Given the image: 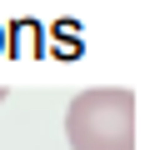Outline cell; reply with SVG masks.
<instances>
[{
	"label": "cell",
	"mask_w": 150,
	"mask_h": 150,
	"mask_svg": "<svg viewBox=\"0 0 150 150\" xmlns=\"http://www.w3.org/2000/svg\"><path fill=\"white\" fill-rule=\"evenodd\" d=\"M70 150H135V95L125 85H90L65 105Z\"/></svg>",
	"instance_id": "1"
},
{
	"label": "cell",
	"mask_w": 150,
	"mask_h": 150,
	"mask_svg": "<svg viewBox=\"0 0 150 150\" xmlns=\"http://www.w3.org/2000/svg\"><path fill=\"white\" fill-rule=\"evenodd\" d=\"M0 100H5V90H0Z\"/></svg>",
	"instance_id": "2"
}]
</instances>
